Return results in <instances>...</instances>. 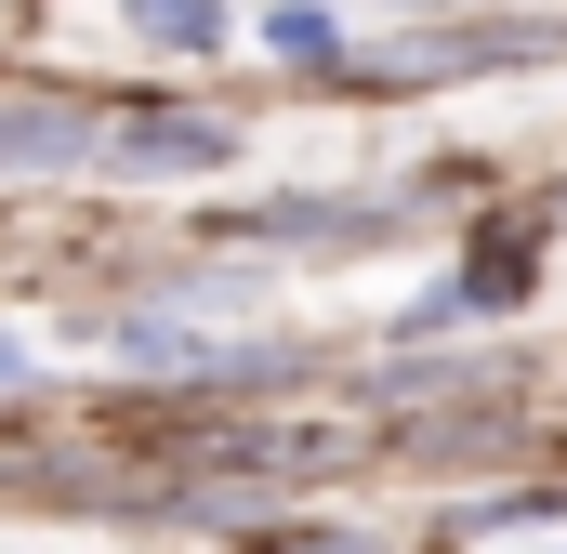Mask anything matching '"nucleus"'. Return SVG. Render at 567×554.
<instances>
[{"label": "nucleus", "mask_w": 567, "mask_h": 554, "mask_svg": "<svg viewBox=\"0 0 567 554\" xmlns=\"http://www.w3.org/2000/svg\"><path fill=\"white\" fill-rule=\"evenodd\" d=\"M133 40L145 53H225L238 13H225V0H133Z\"/></svg>", "instance_id": "5"}, {"label": "nucleus", "mask_w": 567, "mask_h": 554, "mask_svg": "<svg viewBox=\"0 0 567 554\" xmlns=\"http://www.w3.org/2000/svg\"><path fill=\"white\" fill-rule=\"evenodd\" d=\"M93 158H106V120L93 106H66V93L0 106V172H93Z\"/></svg>", "instance_id": "3"}, {"label": "nucleus", "mask_w": 567, "mask_h": 554, "mask_svg": "<svg viewBox=\"0 0 567 554\" xmlns=\"http://www.w3.org/2000/svg\"><path fill=\"white\" fill-rule=\"evenodd\" d=\"M265 53H278V66H317V80H343V66H357V40H343V13H330V0H278V13H265Z\"/></svg>", "instance_id": "4"}, {"label": "nucleus", "mask_w": 567, "mask_h": 554, "mask_svg": "<svg viewBox=\"0 0 567 554\" xmlns=\"http://www.w3.org/2000/svg\"><path fill=\"white\" fill-rule=\"evenodd\" d=\"M238 133L225 120H185V106H145V120H106V158L93 172H133V185H185V172H225Z\"/></svg>", "instance_id": "1"}, {"label": "nucleus", "mask_w": 567, "mask_h": 554, "mask_svg": "<svg viewBox=\"0 0 567 554\" xmlns=\"http://www.w3.org/2000/svg\"><path fill=\"white\" fill-rule=\"evenodd\" d=\"M13 383H40V357H27V343L0 330V397H13Z\"/></svg>", "instance_id": "6"}, {"label": "nucleus", "mask_w": 567, "mask_h": 554, "mask_svg": "<svg viewBox=\"0 0 567 554\" xmlns=\"http://www.w3.org/2000/svg\"><path fill=\"white\" fill-rule=\"evenodd\" d=\"M396 225V198H265V212H238V225H212V238H278V252H370Z\"/></svg>", "instance_id": "2"}]
</instances>
